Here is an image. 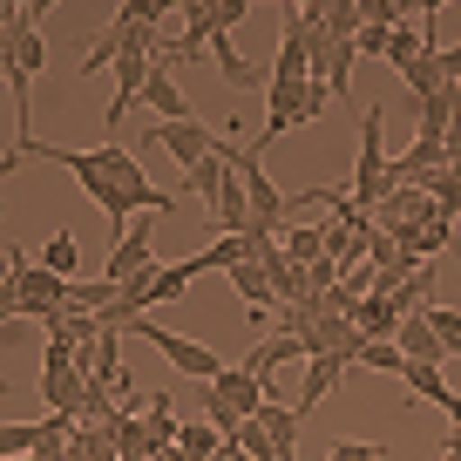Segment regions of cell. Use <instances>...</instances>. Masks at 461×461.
I'll list each match as a JSON object with an SVG mask.
<instances>
[{"label": "cell", "mask_w": 461, "mask_h": 461, "mask_svg": "<svg viewBox=\"0 0 461 461\" xmlns=\"http://www.w3.org/2000/svg\"><path fill=\"white\" fill-rule=\"evenodd\" d=\"M414 109V136H428V143H447V130L461 122V88H441L434 102H407Z\"/></svg>", "instance_id": "8fae6325"}, {"label": "cell", "mask_w": 461, "mask_h": 461, "mask_svg": "<svg viewBox=\"0 0 461 461\" xmlns=\"http://www.w3.org/2000/svg\"><path fill=\"white\" fill-rule=\"evenodd\" d=\"M149 265H157V217H136V224L109 245V258H102V278H109V285H122V278L149 272Z\"/></svg>", "instance_id": "52a82bcc"}, {"label": "cell", "mask_w": 461, "mask_h": 461, "mask_svg": "<svg viewBox=\"0 0 461 461\" xmlns=\"http://www.w3.org/2000/svg\"><path fill=\"white\" fill-rule=\"evenodd\" d=\"M190 278H197V272H190V258L184 265H163V272H157V305H176L190 292Z\"/></svg>", "instance_id": "603a6c76"}, {"label": "cell", "mask_w": 461, "mask_h": 461, "mask_svg": "<svg viewBox=\"0 0 461 461\" xmlns=\"http://www.w3.org/2000/svg\"><path fill=\"white\" fill-rule=\"evenodd\" d=\"M157 461H197V455H184V447H163V455Z\"/></svg>", "instance_id": "f1b7e54d"}, {"label": "cell", "mask_w": 461, "mask_h": 461, "mask_svg": "<svg viewBox=\"0 0 461 461\" xmlns=\"http://www.w3.org/2000/svg\"><path fill=\"white\" fill-rule=\"evenodd\" d=\"M143 109H157V122H190V115H197V109H190V95L176 88V75L163 68V61L149 68V82H143Z\"/></svg>", "instance_id": "30bf717a"}, {"label": "cell", "mask_w": 461, "mask_h": 461, "mask_svg": "<svg viewBox=\"0 0 461 461\" xmlns=\"http://www.w3.org/2000/svg\"><path fill=\"white\" fill-rule=\"evenodd\" d=\"M203 393H211V401H224L230 414L258 420V414H265V401H272V380H258L251 366H224V374H217V380H211Z\"/></svg>", "instance_id": "ba28073f"}, {"label": "cell", "mask_w": 461, "mask_h": 461, "mask_svg": "<svg viewBox=\"0 0 461 461\" xmlns=\"http://www.w3.org/2000/svg\"><path fill=\"white\" fill-rule=\"evenodd\" d=\"M387 190H401L393 184V163H387V109L366 102L360 109V163H353V203H360V211H380Z\"/></svg>", "instance_id": "7a4b0ae2"}, {"label": "cell", "mask_w": 461, "mask_h": 461, "mask_svg": "<svg viewBox=\"0 0 461 461\" xmlns=\"http://www.w3.org/2000/svg\"><path fill=\"white\" fill-rule=\"evenodd\" d=\"M224 278L238 285V299H245V305H251V319L265 326V319H272V305H278V285H272V272H265L258 258H245L238 272H224Z\"/></svg>", "instance_id": "7c38bea8"}, {"label": "cell", "mask_w": 461, "mask_h": 461, "mask_svg": "<svg viewBox=\"0 0 461 461\" xmlns=\"http://www.w3.org/2000/svg\"><path fill=\"white\" fill-rule=\"evenodd\" d=\"M203 420H211V428H217V434H224V441H230V447H238V434H245V428H251V420H245V414H230V407H224V401H211V393H203Z\"/></svg>", "instance_id": "cb8c5ba5"}, {"label": "cell", "mask_w": 461, "mask_h": 461, "mask_svg": "<svg viewBox=\"0 0 461 461\" xmlns=\"http://www.w3.org/2000/svg\"><path fill=\"white\" fill-rule=\"evenodd\" d=\"M203 61H211V68L224 75L230 88H258V68H251V61L238 55V41H230V34H217V41H211V55H203Z\"/></svg>", "instance_id": "2e32d148"}, {"label": "cell", "mask_w": 461, "mask_h": 461, "mask_svg": "<svg viewBox=\"0 0 461 461\" xmlns=\"http://www.w3.org/2000/svg\"><path fill=\"white\" fill-rule=\"evenodd\" d=\"M230 170L245 176V190H251V217H258L251 230H285V211H299V203H292L285 190H278L272 176L258 170V157H251L245 143H230Z\"/></svg>", "instance_id": "8992f818"}, {"label": "cell", "mask_w": 461, "mask_h": 461, "mask_svg": "<svg viewBox=\"0 0 461 461\" xmlns=\"http://www.w3.org/2000/svg\"><path fill=\"white\" fill-rule=\"evenodd\" d=\"M75 265H82V245H75V230H55L41 245V272H55V278H68L75 285Z\"/></svg>", "instance_id": "e0dca14e"}, {"label": "cell", "mask_w": 461, "mask_h": 461, "mask_svg": "<svg viewBox=\"0 0 461 461\" xmlns=\"http://www.w3.org/2000/svg\"><path fill=\"white\" fill-rule=\"evenodd\" d=\"M299 407H285V401H265V414L258 420H251V428H258L265 434V441H272V455L278 461H299Z\"/></svg>", "instance_id": "9c48e42d"}, {"label": "cell", "mask_w": 461, "mask_h": 461, "mask_svg": "<svg viewBox=\"0 0 461 461\" xmlns=\"http://www.w3.org/2000/svg\"><path fill=\"white\" fill-rule=\"evenodd\" d=\"M176 447H184V455H197V461H211L217 447H224V434H217L211 420H184V434H176Z\"/></svg>", "instance_id": "44dd1931"}, {"label": "cell", "mask_w": 461, "mask_h": 461, "mask_svg": "<svg viewBox=\"0 0 461 461\" xmlns=\"http://www.w3.org/2000/svg\"><path fill=\"white\" fill-rule=\"evenodd\" d=\"M245 14H251V0H217V34H230Z\"/></svg>", "instance_id": "4316f807"}, {"label": "cell", "mask_w": 461, "mask_h": 461, "mask_svg": "<svg viewBox=\"0 0 461 461\" xmlns=\"http://www.w3.org/2000/svg\"><path fill=\"white\" fill-rule=\"evenodd\" d=\"M149 149H163V157L190 176L197 163H211L217 149H224V130H211L203 115H190V122H149Z\"/></svg>", "instance_id": "5b68a950"}, {"label": "cell", "mask_w": 461, "mask_h": 461, "mask_svg": "<svg viewBox=\"0 0 461 461\" xmlns=\"http://www.w3.org/2000/svg\"><path fill=\"white\" fill-rule=\"evenodd\" d=\"M393 346L407 353V366H441L447 360V346H441V332L428 326V312H414L401 332H393Z\"/></svg>", "instance_id": "4fadbf2b"}, {"label": "cell", "mask_w": 461, "mask_h": 461, "mask_svg": "<svg viewBox=\"0 0 461 461\" xmlns=\"http://www.w3.org/2000/svg\"><path fill=\"white\" fill-rule=\"evenodd\" d=\"M326 102H332L326 82H305V88H278V82H272V109H265V130L251 136V157H258L265 143H278L285 130H299V122H319V115H326Z\"/></svg>", "instance_id": "277c9868"}, {"label": "cell", "mask_w": 461, "mask_h": 461, "mask_svg": "<svg viewBox=\"0 0 461 461\" xmlns=\"http://www.w3.org/2000/svg\"><path fill=\"white\" fill-rule=\"evenodd\" d=\"M136 339H149L163 353V360L176 366V374L184 380H203V387H211L217 374H224V360H217V346H203V339H190V332H170V326H157V319H136Z\"/></svg>", "instance_id": "3957f363"}, {"label": "cell", "mask_w": 461, "mask_h": 461, "mask_svg": "<svg viewBox=\"0 0 461 461\" xmlns=\"http://www.w3.org/2000/svg\"><path fill=\"white\" fill-rule=\"evenodd\" d=\"M48 7H55V0H21L14 21L0 28V75L14 88V143L28 136V95H34V75H41V61H48V41H41Z\"/></svg>", "instance_id": "6da1fadb"}, {"label": "cell", "mask_w": 461, "mask_h": 461, "mask_svg": "<svg viewBox=\"0 0 461 461\" xmlns=\"http://www.w3.org/2000/svg\"><path fill=\"white\" fill-rule=\"evenodd\" d=\"M176 0H122V7H115V14L130 21V28H163V14H170Z\"/></svg>", "instance_id": "7402d4cb"}, {"label": "cell", "mask_w": 461, "mask_h": 461, "mask_svg": "<svg viewBox=\"0 0 461 461\" xmlns=\"http://www.w3.org/2000/svg\"><path fill=\"white\" fill-rule=\"evenodd\" d=\"M326 238H332V224H292V230H278L285 258H292V265H305V272L326 258Z\"/></svg>", "instance_id": "9a60e30c"}, {"label": "cell", "mask_w": 461, "mask_h": 461, "mask_svg": "<svg viewBox=\"0 0 461 461\" xmlns=\"http://www.w3.org/2000/svg\"><path fill=\"white\" fill-rule=\"evenodd\" d=\"M34 447H41V420H7V428H0V461H21V455H34Z\"/></svg>", "instance_id": "ac0fdd59"}, {"label": "cell", "mask_w": 461, "mask_h": 461, "mask_svg": "<svg viewBox=\"0 0 461 461\" xmlns=\"http://www.w3.org/2000/svg\"><path fill=\"white\" fill-rule=\"evenodd\" d=\"M360 366H374V374H401V380H407V353H401L393 339H366V346H360Z\"/></svg>", "instance_id": "ffe728a7"}, {"label": "cell", "mask_w": 461, "mask_h": 461, "mask_svg": "<svg viewBox=\"0 0 461 461\" xmlns=\"http://www.w3.org/2000/svg\"><path fill=\"white\" fill-rule=\"evenodd\" d=\"M285 360H312V353H305V332H272V339H258V346H251V374H278V366H285Z\"/></svg>", "instance_id": "5bb4252c"}, {"label": "cell", "mask_w": 461, "mask_h": 461, "mask_svg": "<svg viewBox=\"0 0 461 461\" xmlns=\"http://www.w3.org/2000/svg\"><path fill=\"white\" fill-rule=\"evenodd\" d=\"M420 190H428V203H434L441 217H461V170H441V176H428Z\"/></svg>", "instance_id": "d6986e66"}, {"label": "cell", "mask_w": 461, "mask_h": 461, "mask_svg": "<svg viewBox=\"0 0 461 461\" xmlns=\"http://www.w3.org/2000/svg\"><path fill=\"white\" fill-rule=\"evenodd\" d=\"M326 461H380V447H374V441H332Z\"/></svg>", "instance_id": "484cf974"}, {"label": "cell", "mask_w": 461, "mask_h": 461, "mask_svg": "<svg viewBox=\"0 0 461 461\" xmlns=\"http://www.w3.org/2000/svg\"><path fill=\"white\" fill-rule=\"evenodd\" d=\"M434 61H441L447 82H461V41H455V48H434Z\"/></svg>", "instance_id": "83f0119b"}, {"label": "cell", "mask_w": 461, "mask_h": 461, "mask_svg": "<svg viewBox=\"0 0 461 461\" xmlns=\"http://www.w3.org/2000/svg\"><path fill=\"white\" fill-rule=\"evenodd\" d=\"M428 326L441 332L447 353H461V312H455V305H428Z\"/></svg>", "instance_id": "d4e9b609"}]
</instances>
